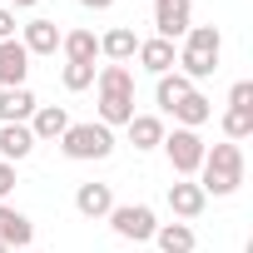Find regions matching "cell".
Wrapping results in <instances>:
<instances>
[{"instance_id": "obj_13", "label": "cell", "mask_w": 253, "mask_h": 253, "mask_svg": "<svg viewBox=\"0 0 253 253\" xmlns=\"http://www.w3.org/2000/svg\"><path fill=\"white\" fill-rule=\"evenodd\" d=\"M134 60H139V65H144L149 75H169V70L179 65V50H174L169 40H159V35H154V40H139Z\"/></svg>"}, {"instance_id": "obj_29", "label": "cell", "mask_w": 253, "mask_h": 253, "mask_svg": "<svg viewBox=\"0 0 253 253\" xmlns=\"http://www.w3.org/2000/svg\"><path fill=\"white\" fill-rule=\"evenodd\" d=\"M30 5H40V0H10V10H30Z\"/></svg>"}, {"instance_id": "obj_10", "label": "cell", "mask_w": 253, "mask_h": 253, "mask_svg": "<svg viewBox=\"0 0 253 253\" xmlns=\"http://www.w3.org/2000/svg\"><path fill=\"white\" fill-rule=\"evenodd\" d=\"M60 40H65V30L55 25V20H30V25H20V45L30 50V55H55L60 50Z\"/></svg>"}, {"instance_id": "obj_2", "label": "cell", "mask_w": 253, "mask_h": 253, "mask_svg": "<svg viewBox=\"0 0 253 253\" xmlns=\"http://www.w3.org/2000/svg\"><path fill=\"white\" fill-rule=\"evenodd\" d=\"M238 184H243V149L238 144H213V149H204V164H199V189L204 194H213V199H228V194H238Z\"/></svg>"}, {"instance_id": "obj_14", "label": "cell", "mask_w": 253, "mask_h": 253, "mask_svg": "<svg viewBox=\"0 0 253 253\" xmlns=\"http://www.w3.org/2000/svg\"><path fill=\"white\" fill-rule=\"evenodd\" d=\"M75 209L84 213V218H109V209H114V189L109 184H80L75 189Z\"/></svg>"}, {"instance_id": "obj_7", "label": "cell", "mask_w": 253, "mask_h": 253, "mask_svg": "<svg viewBox=\"0 0 253 253\" xmlns=\"http://www.w3.org/2000/svg\"><path fill=\"white\" fill-rule=\"evenodd\" d=\"M189 25H194V0H154V30H159V40H184L189 35Z\"/></svg>"}, {"instance_id": "obj_3", "label": "cell", "mask_w": 253, "mask_h": 253, "mask_svg": "<svg viewBox=\"0 0 253 253\" xmlns=\"http://www.w3.org/2000/svg\"><path fill=\"white\" fill-rule=\"evenodd\" d=\"M218 55H223L218 25H189L184 50H179V75H184V80H209V75L218 70Z\"/></svg>"}, {"instance_id": "obj_19", "label": "cell", "mask_w": 253, "mask_h": 253, "mask_svg": "<svg viewBox=\"0 0 253 253\" xmlns=\"http://www.w3.org/2000/svg\"><path fill=\"white\" fill-rule=\"evenodd\" d=\"M60 50H65V65H94L99 60V35L94 30H70L60 40Z\"/></svg>"}, {"instance_id": "obj_31", "label": "cell", "mask_w": 253, "mask_h": 253, "mask_svg": "<svg viewBox=\"0 0 253 253\" xmlns=\"http://www.w3.org/2000/svg\"><path fill=\"white\" fill-rule=\"evenodd\" d=\"M25 253H35V248H25Z\"/></svg>"}, {"instance_id": "obj_28", "label": "cell", "mask_w": 253, "mask_h": 253, "mask_svg": "<svg viewBox=\"0 0 253 253\" xmlns=\"http://www.w3.org/2000/svg\"><path fill=\"white\" fill-rule=\"evenodd\" d=\"M80 5H84V10H109L114 0H80Z\"/></svg>"}, {"instance_id": "obj_8", "label": "cell", "mask_w": 253, "mask_h": 253, "mask_svg": "<svg viewBox=\"0 0 253 253\" xmlns=\"http://www.w3.org/2000/svg\"><path fill=\"white\" fill-rule=\"evenodd\" d=\"M30 75V50L20 40H0V89H20Z\"/></svg>"}, {"instance_id": "obj_18", "label": "cell", "mask_w": 253, "mask_h": 253, "mask_svg": "<svg viewBox=\"0 0 253 253\" xmlns=\"http://www.w3.org/2000/svg\"><path fill=\"white\" fill-rule=\"evenodd\" d=\"M30 149H35L30 124H0V159H5V164H20Z\"/></svg>"}, {"instance_id": "obj_16", "label": "cell", "mask_w": 253, "mask_h": 253, "mask_svg": "<svg viewBox=\"0 0 253 253\" xmlns=\"http://www.w3.org/2000/svg\"><path fill=\"white\" fill-rule=\"evenodd\" d=\"M35 94L20 84V89H0V124H30V114H35Z\"/></svg>"}, {"instance_id": "obj_23", "label": "cell", "mask_w": 253, "mask_h": 253, "mask_svg": "<svg viewBox=\"0 0 253 253\" xmlns=\"http://www.w3.org/2000/svg\"><path fill=\"white\" fill-rule=\"evenodd\" d=\"M248 134H253V109H228V114H223V139L238 144V139H248Z\"/></svg>"}, {"instance_id": "obj_1", "label": "cell", "mask_w": 253, "mask_h": 253, "mask_svg": "<svg viewBox=\"0 0 253 253\" xmlns=\"http://www.w3.org/2000/svg\"><path fill=\"white\" fill-rule=\"evenodd\" d=\"M94 89H99V124H104V129L134 119V70L129 65L94 70Z\"/></svg>"}, {"instance_id": "obj_26", "label": "cell", "mask_w": 253, "mask_h": 253, "mask_svg": "<svg viewBox=\"0 0 253 253\" xmlns=\"http://www.w3.org/2000/svg\"><path fill=\"white\" fill-rule=\"evenodd\" d=\"M10 189H15V164L0 159V204H10Z\"/></svg>"}, {"instance_id": "obj_30", "label": "cell", "mask_w": 253, "mask_h": 253, "mask_svg": "<svg viewBox=\"0 0 253 253\" xmlns=\"http://www.w3.org/2000/svg\"><path fill=\"white\" fill-rule=\"evenodd\" d=\"M0 253H10V248H5V243H0Z\"/></svg>"}, {"instance_id": "obj_27", "label": "cell", "mask_w": 253, "mask_h": 253, "mask_svg": "<svg viewBox=\"0 0 253 253\" xmlns=\"http://www.w3.org/2000/svg\"><path fill=\"white\" fill-rule=\"evenodd\" d=\"M0 40H15V10L0 5Z\"/></svg>"}, {"instance_id": "obj_25", "label": "cell", "mask_w": 253, "mask_h": 253, "mask_svg": "<svg viewBox=\"0 0 253 253\" xmlns=\"http://www.w3.org/2000/svg\"><path fill=\"white\" fill-rule=\"evenodd\" d=\"M228 109H253V80H238L228 89Z\"/></svg>"}, {"instance_id": "obj_15", "label": "cell", "mask_w": 253, "mask_h": 253, "mask_svg": "<svg viewBox=\"0 0 253 253\" xmlns=\"http://www.w3.org/2000/svg\"><path fill=\"white\" fill-rule=\"evenodd\" d=\"M204 204H209V194H204L194 179L169 184V209H174V218H199V213H204Z\"/></svg>"}, {"instance_id": "obj_17", "label": "cell", "mask_w": 253, "mask_h": 253, "mask_svg": "<svg viewBox=\"0 0 253 253\" xmlns=\"http://www.w3.org/2000/svg\"><path fill=\"white\" fill-rule=\"evenodd\" d=\"M174 119H179V129H199V124H209L213 119V104H209V94H199V89H189L174 109H169Z\"/></svg>"}, {"instance_id": "obj_4", "label": "cell", "mask_w": 253, "mask_h": 253, "mask_svg": "<svg viewBox=\"0 0 253 253\" xmlns=\"http://www.w3.org/2000/svg\"><path fill=\"white\" fill-rule=\"evenodd\" d=\"M60 149H65V159H75V164H89V159H109V154H114V129H104L99 119L70 124V129L60 134Z\"/></svg>"}, {"instance_id": "obj_24", "label": "cell", "mask_w": 253, "mask_h": 253, "mask_svg": "<svg viewBox=\"0 0 253 253\" xmlns=\"http://www.w3.org/2000/svg\"><path fill=\"white\" fill-rule=\"evenodd\" d=\"M60 80H65V89H75V94H80V89H89V84H94V65H65V70H60Z\"/></svg>"}, {"instance_id": "obj_22", "label": "cell", "mask_w": 253, "mask_h": 253, "mask_svg": "<svg viewBox=\"0 0 253 253\" xmlns=\"http://www.w3.org/2000/svg\"><path fill=\"white\" fill-rule=\"evenodd\" d=\"M154 243L164 253H194V228L189 223H159L154 228Z\"/></svg>"}, {"instance_id": "obj_20", "label": "cell", "mask_w": 253, "mask_h": 253, "mask_svg": "<svg viewBox=\"0 0 253 253\" xmlns=\"http://www.w3.org/2000/svg\"><path fill=\"white\" fill-rule=\"evenodd\" d=\"M124 129H129V144H134V149H159V144H164V134H169L159 114H134Z\"/></svg>"}, {"instance_id": "obj_5", "label": "cell", "mask_w": 253, "mask_h": 253, "mask_svg": "<svg viewBox=\"0 0 253 253\" xmlns=\"http://www.w3.org/2000/svg\"><path fill=\"white\" fill-rule=\"evenodd\" d=\"M164 154H169V164H174V174L179 179H189V174H199V164H204V139H199V129H174V134H164V144H159Z\"/></svg>"}, {"instance_id": "obj_6", "label": "cell", "mask_w": 253, "mask_h": 253, "mask_svg": "<svg viewBox=\"0 0 253 253\" xmlns=\"http://www.w3.org/2000/svg\"><path fill=\"white\" fill-rule=\"evenodd\" d=\"M109 228H114L119 238H129V243H144V238H154L159 218H154L149 204H114V209H109Z\"/></svg>"}, {"instance_id": "obj_9", "label": "cell", "mask_w": 253, "mask_h": 253, "mask_svg": "<svg viewBox=\"0 0 253 253\" xmlns=\"http://www.w3.org/2000/svg\"><path fill=\"white\" fill-rule=\"evenodd\" d=\"M70 109L65 104H35V114H30V134H35V144H45V139H55L60 144V134L70 129Z\"/></svg>"}, {"instance_id": "obj_11", "label": "cell", "mask_w": 253, "mask_h": 253, "mask_svg": "<svg viewBox=\"0 0 253 253\" xmlns=\"http://www.w3.org/2000/svg\"><path fill=\"white\" fill-rule=\"evenodd\" d=\"M134 50H139V35H134L129 25H114V30H104V35H99V55H104L109 65H129V60H134Z\"/></svg>"}, {"instance_id": "obj_21", "label": "cell", "mask_w": 253, "mask_h": 253, "mask_svg": "<svg viewBox=\"0 0 253 253\" xmlns=\"http://www.w3.org/2000/svg\"><path fill=\"white\" fill-rule=\"evenodd\" d=\"M189 89H194V80H184L179 70H169V75H159V84H154V104L169 114V109H174V104H179Z\"/></svg>"}, {"instance_id": "obj_12", "label": "cell", "mask_w": 253, "mask_h": 253, "mask_svg": "<svg viewBox=\"0 0 253 253\" xmlns=\"http://www.w3.org/2000/svg\"><path fill=\"white\" fill-rule=\"evenodd\" d=\"M0 243L5 248H30L35 243V223L20 209H10V204H0Z\"/></svg>"}]
</instances>
